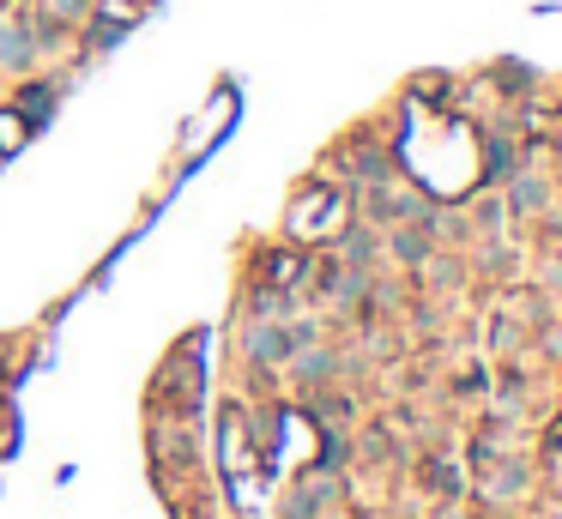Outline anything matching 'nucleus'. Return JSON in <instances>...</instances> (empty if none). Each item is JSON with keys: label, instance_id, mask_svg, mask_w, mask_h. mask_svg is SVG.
<instances>
[{"label": "nucleus", "instance_id": "obj_1", "mask_svg": "<svg viewBox=\"0 0 562 519\" xmlns=\"http://www.w3.org/2000/svg\"><path fill=\"white\" fill-rule=\"evenodd\" d=\"M242 345H249L254 363H285V357L297 351V345H290V333H278V326H249V338H242Z\"/></svg>", "mask_w": 562, "mask_h": 519}, {"label": "nucleus", "instance_id": "obj_2", "mask_svg": "<svg viewBox=\"0 0 562 519\" xmlns=\"http://www.w3.org/2000/svg\"><path fill=\"white\" fill-rule=\"evenodd\" d=\"M37 61V37H31V25H0V67L13 73V67H31Z\"/></svg>", "mask_w": 562, "mask_h": 519}, {"label": "nucleus", "instance_id": "obj_3", "mask_svg": "<svg viewBox=\"0 0 562 519\" xmlns=\"http://www.w3.org/2000/svg\"><path fill=\"white\" fill-rule=\"evenodd\" d=\"M49 7H55V19H85L97 0H49Z\"/></svg>", "mask_w": 562, "mask_h": 519}, {"label": "nucleus", "instance_id": "obj_4", "mask_svg": "<svg viewBox=\"0 0 562 519\" xmlns=\"http://www.w3.org/2000/svg\"><path fill=\"white\" fill-rule=\"evenodd\" d=\"M514 200H521V206H538V200H545V188H538V182H521V188H514Z\"/></svg>", "mask_w": 562, "mask_h": 519}, {"label": "nucleus", "instance_id": "obj_5", "mask_svg": "<svg viewBox=\"0 0 562 519\" xmlns=\"http://www.w3.org/2000/svg\"><path fill=\"white\" fill-rule=\"evenodd\" d=\"M393 248H399V254H406V260H418V254H423V236H399V242H393Z\"/></svg>", "mask_w": 562, "mask_h": 519}]
</instances>
